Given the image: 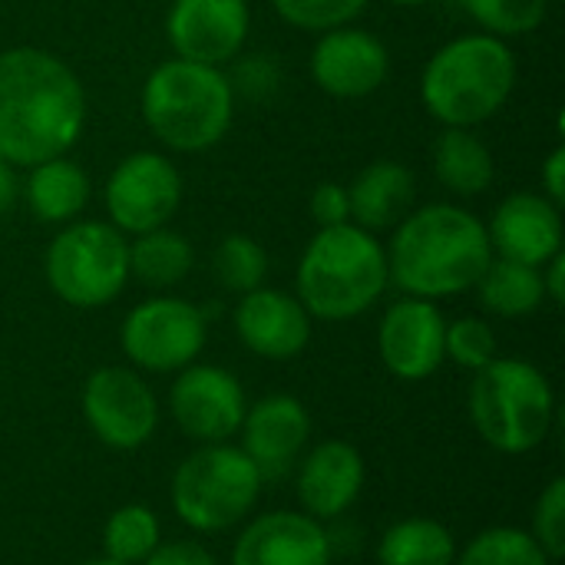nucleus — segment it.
Here are the masks:
<instances>
[{
	"label": "nucleus",
	"mask_w": 565,
	"mask_h": 565,
	"mask_svg": "<svg viewBox=\"0 0 565 565\" xmlns=\"http://www.w3.org/2000/svg\"><path fill=\"white\" fill-rule=\"evenodd\" d=\"M473 288L480 295V305L500 318H526L546 301L543 271L510 258L490 262Z\"/></svg>",
	"instance_id": "25"
},
{
	"label": "nucleus",
	"mask_w": 565,
	"mask_h": 565,
	"mask_svg": "<svg viewBox=\"0 0 565 565\" xmlns=\"http://www.w3.org/2000/svg\"><path fill=\"white\" fill-rule=\"evenodd\" d=\"M516 86V60L500 36L467 33L440 46L420 76V99L444 126L470 129L497 116Z\"/></svg>",
	"instance_id": "4"
},
{
	"label": "nucleus",
	"mask_w": 565,
	"mask_h": 565,
	"mask_svg": "<svg viewBox=\"0 0 565 565\" xmlns=\"http://www.w3.org/2000/svg\"><path fill=\"white\" fill-rule=\"evenodd\" d=\"M364 477V457L354 444L324 440L298 467V503L318 523L338 520L358 503Z\"/></svg>",
	"instance_id": "19"
},
{
	"label": "nucleus",
	"mask_w": 565,
	"mask_h": 565,
	"mask_svg": "<svg viewBox=\"0 0 565 565\" xmlns=\"http://www.w3.org/2000/svg\"><path fill=\"white\" fill-rule=\"evenodd\" d=\"M166 36L179 60L218 66L232 60L248 36L245 0H172Z\"/></svg>",
	"instance_id": "14"
},
{
	"label": "nucleus",
	"mask_w": 565,
	"mask_h": 565,
	"mask_svg": "<svg viewBox=\"0 0 565 565\" xmlns=\"http://www.w3.org/2000/svg\"><path fill=\"white\" fill-rule=\"evenodd\" d=\"M490 262L487 225L457 205H427L407 215L387 248L391 281L411 298L427 301L470 291Z\"/></svg>",
	"instance_id": "2"
},
{
	"label": "nucleus",
	"mask_w": 565,
	"mask_h": 565,
	"mask_svg": "<svg viewBox=\"0 0 565 565\" xmlns=\"http://www.w3.org/2000/svg\"><path fill=\"white\" fill-rule=\"evenodd\" d=\"M454 565H553V559L526 530L493 526L477 533Z\"/></svg>",
	"instance_id": "28"
},
{
	"label": "nucleus",
	"mask_w": 565,
	"mask_h": 565,
	"mask_svg": "<svg viewBox=\"0 0 565 565\" xmlns=\"http://www.w3.org/2000/svg\"><path fill=\"white\" fill-rule=\"evenodd\" d=\"M235 334L238 341L268 361H291L311 341V315L295 295L275 288H255L242 295L235 308Z\"/></svg>",
	"instance_id": "18"
},
{
	"label": "nucleus",
	"mask_w": 565,
	"mask_h": 565,
	"mask_svg": "<svg viewBox=\"0 0 565 565\" xmlns=\"http://www.w3.org/2000/svg\"><path fill=\"white\" fill-rule=\"evenodd\" d=\"M328 530L308 513L278 510L255 516L235 540L232 565H331Z\"/></svg>",
	"instance_id": "16"
},
{
	"label": "nucleus",
	"mask_w": 565,
	"mask_h": 565,
	"mask_svg": "<svg viewBox=\"0 0 565 565\" xmlns=\"http://www.w3.org/2000/svg\"><path fill=\"white\" fill-rule=\"evenodd\" d=\"M543 553L556 563L565 553V477H553L536 500L533 510V533Z\"/></svg>",
	"instance_id": "33"
},
{
	"label": "nucleus",
	"mask_w": 565,
	"mask_h": 565,
	"mask_svg": "<svg viewBox=\"0 0 565 565\" xmlns=\"http://www.w3.org/2000/svg\"><path fill=\"white\" fill-rule=\"evenodd\" d=\"M46 281L73 308H103L129 281V245L109 222H73L46 248Z\"/></svg>",
	"instance_id": "8"
},
{
	"label": "nucleus",
	"mask_w": 565,
	"mask_h": 565,
	"mask_svg": "<svg viewBox=\"0 0 565 565\" xmlns=\"http://www.w3.org/2000/svg\"><path fill=\"white\" fill-rule=\"evenodd\" d=\"M391 3H397V7H420V3H430V0H391Z\"/></svg>",
	"instance_id": "39"
},
{
	"label": "nucleus",
	"mask_w": 565,
	"mask_h": 565,
	"mask_svg": "<svg viewBox=\"0 0 565 565\" xmlns=\"http://www.w3.org/2000/svg\"><path fill=\"white\" fill-rule=\"evenodd\" d=\"M550 271L543 275V288H546V298H553L556 305H563L565 301V285H563V275H565V255H553L550 262Z\"/></svg>",
	"instance_id": "37"
},
{
	"label": "nucleus",
	"mask_w": 565,
	"mask_h": 565,
	"mask_svg": "<svg viewBox=\"0 0 565 565\" xmlns=\"http://www.w3.org/2000/svg\"><path fill=\"white\" fill-rule=\"evenodd\" d=\"M83 420L93 437L119 454L139 450L159 427V404L149 384L129 367H99L83 384Z\"/></svg>",
	"instance_id": "10"
},
{
	"label": "nucleus",
	"mask_w": 565,
	"mask_h": 565,
	"mask_svg": "<svg viewBox=\"0 0 565 565\" xmlns=\"http://www.w3.org/2000/svg\"><path fill=\"white\" fill-rule=\"evenodd\" d=\"M162 543L159 516L142 503H126L109 513L103 526V556L122 565H142Z\"/></svg>",
	"instance_id": "27"
},
{
	"label": "nucleus",
	"mask_w": 565,
	"mask_h": 565,
	"mask_svg": "<svg viewBox=\"0 0 565 565\" xmlns=\"http://www.w3.org/2000/svg\"><path fill=\"white\" fill-rule=\"evenodd\" d=\"M175 427L195 444H228L245 420V391L238 377L215 364H189L169 391Z\"/></svg>",
	"instance_id": "12"
},
{
	"label": "nucleus",
	"mask_w": 565,
	"mask_h": 565,
	"mask_svg": "<svg viewBox=\"0 0 565 565\" xmlns=\"http://www.w3.org/2000/svg\"><path fill=\"white\" fill-rule=\"evenodd\" d=\"M17 202V175L13 166L0 159V215H7Z\"/></svg>",
	"instance_id": "38"
},
{
	"label": "nucleus",
	"mask_w": 565,
	"mask_h": 565,
	"mask_svg": "<svg viewBox=\"0 0 565 565\" xmlns=\"http://www.w3.org/2000/svg\"><path fill=\"white\" fill-rule=\"evenodd\" d=\"M86 122V93L76 73L46 50L0 53V159L40 166L66 156Z\"/></svg>",
	"instance_id": "1"
},
{
	"label": "nucleus",
	"mask_w": 565,
	"mask_h": 565,
	"mask_svg": "<svg viewBox=\"0 0 565 565\" xmlns=\"http://www.w3.org/2000/svg\"><path fill=\"white\" fill-rule=\"evenodd\" d=\"M434 172L457 195H480L493 182V156L470 129L447 126L434 142Z\"/></svg>",
	"instance_id": "23"
},
{
	"label": "nucleus",
	"mask_w": 565,
	"mask_h": 565,
	"mask_svg": "<svg viewBox=\"0 0 565 565\" xmlns=\"http://www.w3.org/2000/svg\"><path fill=\"white\" fill-rule=\"evenodd\" d=\"M348 202L358 228L381 232L407 215L414 202V172L401 162L377 159L354 179V185L348 189Z\"/></svg>",
	"instance_id": "21"
},
{
	"label": "nucleus",
	"mask_w": 565,
	"mask_h": 565,
	"mask_svg": "<svg viewBox=\"0 0 565 565\" xmlns=\"http://www.w3.org/2000/svg\"><path fill=\"white\" fill-rule=\"evenodd\" d=\"M467 407L483 444L507 457L543 447L556 417L553 384L523 358H493L487 367L473 371Z\"/></svg>",
	"instance_id": "6"
},
{
	"label": "nucleus",
	"mask_w": 565,
	"mask_h": 565,
	"mask_svg": "<svg viewBox=\"0 0 565 565\" xmlns=\"http://www.w3.org/2000/svg\"><path fill=\"white\" fill-rule=\"evenodd\" d=\"M543 182H546V192H550V202H563L565 199V149L556 146L543 166Z\"/></svg>",
	"instance_id": "36"
},
{
	"label": "nucleus",
	"mask_w": 565,
	"mask_h": 565,
	"mask_svg": "<svg viewBox=\"0 0 565 565\" xmlns=\"http://www.w3.org/2000/svg\"><path fill=\"white\" fill-rule=\"evenodd\" d=\"M79 565H122V563H113V559H106V556H103V559H89V563H79Z\"/></svg>",
	"instance_id": "40"
},
{
	"label": "nucleus",
	"mask_w": 565,
	"mask_h": 565,
	"mask_svg": "<svg viewBox=\"0 0 565 565\" xmlns=\"http://www.w3.org/2000/svg\"><path fill=\"white\" fill-rule=\"evenodd\" d=\"M205 315L182 298H149L136 305L119 331L126 358L152 374H169L195 364L205 348Z\"/></svg>",
	"instance_id": "9"
},
{
	"label": "nucleus",
	"mask_w": 565,
	"mask_h": 565,
	"mask_svg": "<svg viewBox=\"0 0 565 565\" xmlns=\"http://www.w3.org/2000/svg\"><path fill=\"white\" fill-rule=\"evenodd\" d=\"M271 3L281 13V20H288L291 26L328 33L348 26L364 10L367 0H271Z\"/></svg>",
	"instance_id": "31"
},
{
	"label": "nucleus",
	"mask_w": 565,
	"mask_h": 565,
	"mask_svg": "<svg viewBox=\"0 0 565 565\" xmlns=\"http://www.w3.org/2000/svg\"><path fill=\"white\" fill-rule=\"evenodd\" d=\"M387 73H391L387 46L367 30H354V26L328 30L311 53L315 83L341 99H358L374 93L387 79Z\"/></svg>",
	"instance_id": "17"
},
{
	"label": "nucleus",
	"mask_w": 565,
	"mask_h": 565,
	"mask_svg": "<svg viewBox=\"0 0 565 565\" xmlns=\"http://www.w3.org/2000/svg\"><path fill=\"white\" fill-rule=\"evenodd\" d=\"M550 0H460V7L487 26L490 36H523L546 20Z\"/></svg>",
	"instance_id": "30"
},
{
	"label": "nucleus",
	"mask_w": 565,
	"mask_h": 565,
	"mask_svg": "<svg viewBox=\"0 0 565 565\" xmlns=\"http://www.w3.org/2000/svg\"><path fill=\"white\" fill-rule=\"evenodd\" d=\"M444 351L454 364H460L467 371H480L497 358L493 328L480 318H460V321L447 324Z\"/></svg>",
	"instance_id": "32"
},
{
	"label": "nucleus",
	"mask_w": 565,
	"mask_h": 565,
	"mask_svg": "<svg viewBox=\"0 0 565 565\" xmlns=\"http://www.w3.org/2000/svg\"><path fill=\"white\" fill-rule=\"evenodd\" d=\"M212 271L218 278L222 288L228 291H238V295H248L255 288L265 285V275H268V255L265 248L248 238V235H228L215 255H212Z\"/></svg>",
	"instance_id": "29"
},
{
	"label": "nucleus",
	"mask_w": 565,
	"mask_h": 565,
	"mask_svg": "<svg viewBox=\"0 0 565 565\" xmlns=\"http://www.w3.org/2000/svg\"><path fill=\"white\" fill-rule=\"evenodd\" d=\"M387 281V252L351 222L321 228L298 262V301L321 321H351L371 311Z\"/></svg>",
	"instance_id": "3"
},
{
	"label": "nucleus",
	"mask_w": 565,
	"mask_h": 565,
	"mask_svg": "<svg viewBox=\"0 0 565 565\" xmlns=\"http://www.w3.org/2000/svg\"><path fill=\"white\" fill-rule=\"evenodd\" d=\"M444 338H447V321L440 308L427 298L407 295L384 311L377 331V351L384 367L397 381L414 384L434 377L447 361Z\"/></svg>",
	"instance_id": "13"
},
{
	"label": "nucleus",
	"mask_w": 565,
	"mask_h": 565,
	"mask_svg": "<svg viewBox=\"0 0 565 565\" xmlns=\"http://www.w3.org/2000/svg\"><path fill=\"white\" fill-rule=\"evenodd\" d=\"M262 483L242 447L199 444L172 477V510L195 533H225L255 510Z\"/></svg>",
	"instance_id": "7"
},
{
	"label": "nucleus",
	"mask_w": 565,
	"mask_h": 565,
	"mask_svg": "<svg viewBox=\"0 0 565 565\" xmlns=\"http://www.w3.org/2000/svg\"><path fill=\"white\" fill-rule=\"evenodd\" d=\"M311 215L321 228L331 225H344L351 218V202H348V189L338 182H321L311 195Z\"/></svg>",
	"instance_id": "34"
},
{
	"label": "nucleus",
	"mask_w": 565,
	"mask_h": 565,
	"mask_svg": "<svg viewBox=\"0 0 565 565\" xmlns=\"http://www.w3.org/2000/svg\"><path fill=\"white\" fill-rule=\"evenodd\" d=\"M245 457L258 467L262 480L285 477L311 440V417L291 394H268L245 411L238 427Z\"/></svg>",
	"instance_id": "15"
},
{
	"label": "nucleus",
	"mask_w": 565,
	"mask_h": 565,
	"mask_svg": "<svg viewBox=\"0 0 565 565\" xmlns=\"http://www.w3.org/2000/svg\"><path fill=\"white\" fill-rule=\"evenodd\" d=\"M487 235L500 258L540 268L563 252L559 205L536 192H516L500 202Z\"/></svg>",
	"instance_id": "20"
},
{
	"label": "nucleus",
	"mask_w": 565,
	"mask_h": 565,
	"mask_svg": "<svg viewBox=\"0 0 565 565\" xmlns=\"http://www.w3.org/2000/svg\"><path fill=\"white\" fill-rule=\"evenodd\" d=\"M23 195L40 222H70L89 202V179L76 162L56 156L30 169Z\"/></svg>",
	"instance_id": "22"
},
{
	"label": "nucleus",
	"mask_w": 565,
	"mask_h": 565,
	"mask_svg": "<svg viewBox=\"0 0 565 565\" xmlns=\"http://www.w3.org/2000/svg\"><path fill=\"white\" fill-rule=\"evenodd\" d=\"M192 271V245L169 228L136 235L129 245V275L149 288H172Z\"/></svg>",
	"instance_id": "26"
},
{
	"label": "nucleus",
	"mask_w": 565,
	"mask_h": 565,
	"mask_svg": "<svg viewBox=\"0 0 565 565\" xmlns=\"http://www.w3.org/2000/svg\"><path fill=\"white\" fill-rule=\"evenodd\" d=\"M182 202L179 169L159 152H132L106 182L109 225L129 235L166 228Z\"/></svg>",
	"instance_id": "11"
},
{
	"label": "nucleus",
	"mask_w": 565,
	"mask_h": 565,
	"mask_svg": "<svg viewBox=\"0 0 565 565\" xmlns=\"http://www.w3.org/2000/svg\"><path fill=\"white\" fill-rule=\"evenodd\" d=\"M235 96L218 66L166 60L142 83V119L175 152L212 149L232 126Z\"/></svg>",
	"instance_id": "5"
},
{
	"label": "nucleus",
	"mask_w": 565,
	"mask_h": 565,
	"mask_svg": "<svg viewBox=\"0 0 565 565\" xmlns=\"http://www.w3.org/2000/svg\"><path fill=\"white\" fill-rule=\"evenodd\" d=\"M381 565H454L457 563V540L454 533L427 516H407L387 526L377 543Z\"/></svg>",
	"instance_id": "24"
},
{
	"label": "nucleus",
	"mask_w": 565,
	"mask_h": 565,
	"mask_svg": "<svg viewBox=\"0 0 565 565\" xmlns=\"http://www.w3.org/2000/svg\"><path fill=\"white\" fill-rule=\"evenodd\" d=\"M142 565H218L215 556L195 543V540H175V543H159Z\"/></svg>",
	"instance_id": "35"
}]
</instances>
